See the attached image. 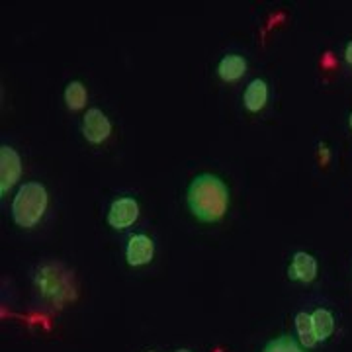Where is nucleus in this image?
Instances as JSON below:
<instances>
[{
  "label": "nucleus",
  "instance_id": "1",
  "mask_svg": "<svg viewBox=\"0 0 352 352\" xmlns=\"http://www.w3.org/2000/svg\"><path fill=\"white\" fill-rule=\"evenodd\" d=\"M188 206L200 221H219L229 206V190L221 178L204 173L198 175L188 188Z\"/></svg>",
  "mask_w": 352,
  "mask_h": 352
},
{
  "label": "nucleus",
  "instance_id": "2",
  "mask_svg": "<svg viewBox=\"0 0 352 352\" xmlns=\"http://www.w3.org/2000/svg\"><path fill=\"white\" fill-rule=\"evenodd\" d=\"M47 208V190L41 182H24L12 201V217L18 226L32 227Z\"/></svg>",
  "mask_w": 352,
  "mask_h": 352
},
{
  "label": "nucleus",
  "instance_id": "3",
  "mask_svg": "<svg viewBox=\"0 0 352 352\" xmlns=\"http://www.w3.org/2000/svg\"><path fill=\"white\" fill-rule=\"evenodd\" d=\"M20 173H22L20 155L14 151L12 147L2 145L0 147V190H2V194L20 178Z\"/></svg>",
  "mask_w": 352,
  "mask_h": 352
},
{
  "label": "nucleus",
  "instance_id": "4",
  "mask_svg": "<svg viewBox=\"0 0 352 352\" xmlns=\"http://www.w3.org/2000/svg\"><path fill=\"white\" fill-rule=\"evenodd\" d=\"M82 131H85V138L88 141L102 143L104 139L110 135L112 124H110L108 116L102 112L100 108H90V110H87V116L82 120Z\"/></svg>",
  "mask_w": 352,
  "mask_h": 352
},
{
  "label": "nucleus",
  "instance_id": "5",
  "mask_svg": "<svg viewBox=\"0 0 352 352\" xmlns=\"http://www.w3.org/2000/svg\"><path fill=\"white\" fill-rule=\"evenodd\" d=\"M139 215V206L133 198H118L108 212V223L116 229L129 227Z\"/></svg>",
  "mask_w": 352,
  "mask_h": 352
},
{
  "label": "nucleus",
  "instance_id": "6",
  "mask_svg": "<svg viewBox=\"0 0 352 352\" xmlns=\"http://www.w3.org/2000/svg\"><path fill=\"white\" fill-rule=\"evenodd\" d=\"M153 252H155L153 241L143 233H138V235H133L131 239L127 241L126 258L127 264H131V266L147 264L153 258Z\"/></svg>",
  "mask_w": 352,
  "mask_h": 352
},
{
  "label": "nucleus",
  "instance_id": "7",
  "mask_svg": "<svg viewBox=\"0 0 352 352\" xmlns=\"http://www.w3.org/2000/svg\"><path fill=\"white\" fill-rule=\"evenodd\" d=\"M288 276L298 282H314L317 276V261L309 252H296L294 261L289 264Z\"/></svg>",
  "mask_w": 352,
  "mask_h": 352
},
{
  "label": "nucleus",
  "instance_id": "8",
  "mask_svg": "<svg viewBox=\"0 0 352 352\" xmlns=\"http://www.w3.org/2000/svg\"><path fill=\"white\" fill-rule=\"evenodd\" d=\"M266 98H268V88H266V82H264L263 78H254V80H251V85L247 87L245 96H243L245 106H247L251 112L263 110L264 104H266Z\"/></svg>",
  "mask_w": 352,
  "mask_h": 352
},
{
  "label": "nucleus",
  "instance_id": "9",
  "mask_svg": "<svg viewBox=\"0 0 352 352\" xmlns=\"http://www.w3.org/2000/svg\"><path fill=\"white\" fill-rule=\"evenodd\" d=\"M247 71V61L241 57V55H226L221 61H219V67H217V73L223 80H237L241 76L245 75Z\"/></svg>",
  "mask_w": 352,
  "mask_h": 352
},
{
  "label": "nucleus",
  "instance_id": "10",
  "mask_svg": "<svg viewBox=\"0 0 352 352\" xmlns=\"http://www.w3.org/2000/svg\"><path fill=\"white\" fill-rule=\"evenodd\" d=\"M311 319H314V331L317 340H327L333 335V331H335L333 314L327 311V309H315Z\"/></svg>",
  "mask_w": 352,
  "mask_h": 352
},
{
  "label": "nucleus",
  "instance_id": "11",
  "mask_svg": "<svg viewBox=\"0 0 352 352\" xmlns=\"http://www.w3.org/2000/svg\"><path fill=\"white\" fill-rule=\"evenodd\" d=\"M296 331H298L300 340H302V344L305 346V349H314L315 344L319 342L317 337H315L314 319H311V315H307V314L296 315Z\"/></svg>",
  "mask_w": 352,
  "mask_h": 352
},
{
  "label": "nucleus",
  "instance_id": "12",
  "mask_svg": "<svg viewBox=\"0 0 352 352\" xmlns=\"http://www.w3.org/2000/svg\"><path fill=\"white\" fill-rule=\"evenodd\" d=\"M65 102L71 110H80L87 102V88L80 80H71L65 88Z\"/></svg>",
  "mask_w": 352,
  "mask_h": 352
},
{
  "label": "nucleus",
  "instance_id": "13",
  "mask_svg": "<svg viewBox=\"0 0 352 352\" xmlns=\"http://www.w3.org/2000/svg\"><path fill=\"white\" fill-rule=\"evenodd\" d=\"M263 352H303V349L296 342V339H292L289 335H282L278 339L270 340Z\"/></svg>",
  "mask_w": 352,
  "mask_h": 352
},
{
  "label": "nucleus",
  "instance_id": "14",
  "mask_svg": "<svg viewBox=\"0 0 352 352\" xmlns=\"http://www.w3.org/2000/svg\"><path fill=\"white\" fill-rule=\"evenodd\" d=\"M344 57H346V61L352 65V41L346 43V50H344Z\"/></svg>",
  "mask_w": 352,
  "mask_h": 352
},
{
  "label": "nucleus",
  "instance_id": "15",
  "mask_svg": "<svg viewBox=\"0 0 352 352\" xmlns=\"http://www.w3.org/2000/svg\"><path fill=\"white\" fill-rule=\"evenodd\" d=\"M176 352H190L188 349H180V351H176Z\"/></svg>",
  "mask_w": 352,
  "mask_h": 352
},
{
  "label": "nucleus",
  "instance_id": "16",
  "mask_svg": "<svg viewBox=\"0 0 352 352\" xmlns=\"http://www.w3.org/2000/svg\"><path fill=\"white\" fill-rule=\"evenodd\" d=\"M351 126H352V113H351Z\"/></svg>",
  "mask_w": 352,
  "mask_h": 352
}]
</instances>
